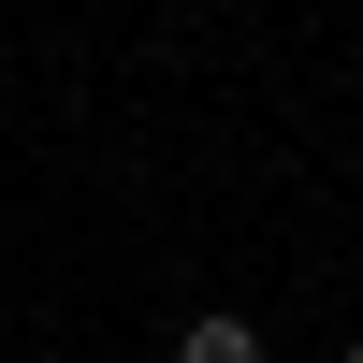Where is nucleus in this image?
I'll return each instance as SVG.
<instances>
[{
	"label": "nucleus",
	"instance_id": "obj_2",
	"mask_svg": "<svg viewBox=\"0 0 363 363\" xmlns=\"http://www.w3.org/2000/svg\"><path fill=\"white\" fill-rule=\"evenodd\" d=\"M349 363H363V335H349Z\"/></svg>",
	"mask_w": 363,
	"mask_h": 363
},
{
	"label": "nucleus",
	"instance_id": "obj_1",
	"mask_svg": "<svg viewBox=\"0 0 363 363\" xmlns=\"http://www.w3.org/2000/svg\"><path fill=\"white\" fill-rule=\"evenodd\" d=\"M174 363H277V349H262V320H233V306H203L189 335H174Z\"/></svg>",
	"mask_w": 363,
	"mask_h": 363
}]
</instances>
